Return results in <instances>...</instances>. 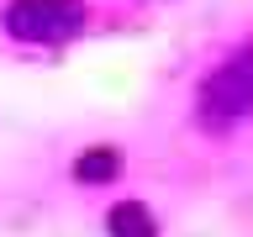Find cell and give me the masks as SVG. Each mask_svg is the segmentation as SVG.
Segmentation results:
<instances>
[{"label": "cell", "instance_id": "obj_1", "mask_svg": "<svg viewBox=\"0 0 253 237\" xmlns=\"http://www.w3.org/2000/svg\"><path fill=\"white\" fill-rule=\"evenodd\" d=\"M201 121L206 126H232L253 111V47H237L216 74L201 84Z\"/></svg>", "mask_w": 253, "mask_h": 237}, {"label": "cell", "instance_id": "obj_2", "mask_svg": "<svg viewBox=\"0 0 253 237\" xmlns=\"http://www.w3.org/2000/svg\"><path fill=\"white\" fill-rule=\"evenodd\" d=\"M79 21L84 16L69 0H11V11H5V27L21 42H63L79 32Z\"/></svg>", "mask_w": 253, "mask_h": 237}, {"label": "cell", "instance_id": "obj_3", "mask_svg": "<svg viewBox=\"0 0 253 237\" xmlns=\"http://www.w3.org/2000/svg\"><path fill=\"white\" fill-rule=\"evenodd\" d=\"M106 227H111V237H158V221L142 200H116Z\"/></svg>", "mask_w": 253, "mask_h": 237}, {"label": "cell", "instance_id": "obj_4", "mask_svg": "<svg viewBox=\"0 0 253 237\" xmlns=\"http://www.w3.org/2000/svg\"><path fill=\"white\" fill-rule=\"evenodd\" d=\"M116 169H122L116 148H90V153L74 163V179L79 185H106V179H116Z\"/></svg>", "mask_w": 253, "mask_h": 237}]
</instances>
